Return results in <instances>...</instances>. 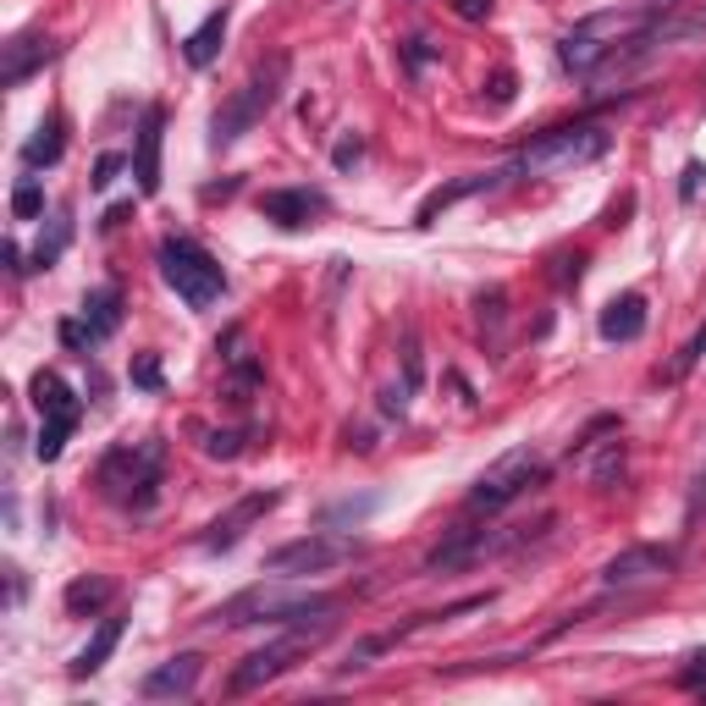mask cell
Here are the masks:
<instances>
[{
    "instance_id": "cell-1",
    "label": "cell",
    "mask_w": 706,
    "mask_h": 706,
    "mask_svg": "<svg viewBox=\"0 0 706 706\" xmlns=\"http://www.w3.org/2000/svg\"><path fill=\"white\" fill-rule=\"evenodd\" d=\"M657 28V12H646V7H630V12H596V17H585V23H574L569 34H563V45H558V61L569 66V72H596L601 61H612L618 50H624L630 39H641V34H652Z\"/></svg>"
},
{
    "instance_id": "cell-2",
    "label": "cell",
    "mask_w": 706,
    "mask_h": 706,
    "mask_svg": "<svg viewBox=\"0 0 706 706\" xmlns=\"http://www.w3.org/2000/svg\"><path fill=\"white\" fill-rule=\"evenodd\" d=\"M337 607H342V596H331V591H277V585H254V591L232 596L227 607H216L210 624H227V630H238V624H309V618H326V612H337Z\"/></svg>"
},
{
    "instance_id": "cell-3",
    "label": "cell",
    "mask_w": 706,
    "mask_h": 706,
    "mask_svg": "<svg viewBox=\"0 0 706 706\" xmlns=\"http://www.w3.org/2000/svg\"><path fill=\"white\" fill-rule=\"evenodd\" d=\"M166 475V441L160 436H144V441H127V448H111L100 459V497L117 502V508H133L144 513L155 502V486Z\"/></svg>"
},
{
    "instance_id": "cell-4",
    "label": "cell",
    "mask_w": 706,
    "mask_h": 706,
    "mask_svg": "<svg viewBox=\"0 0 706 706\" xmlns=\"http://www.w3.org/2000/svg\"><path fill=\"white\" fill-rule=\"evenodd\" d=\"M160 277H166V288L183 299L188 309H216L221 299H227V271H221V259L210 254V248H199L194 238H160Z\"/></svg>"
},
{
    "instance_id": "cell-5",
    "label": "cell",
    "mask_w": 706,
    "mask_h": 706,
    "mask_svg": "<svg viewBox=\"0 0 706 706\" xmlns=\"http://www.w3.org/2000/svg\"><path fill=\"white\" fill-rule=\"evenodd\" d=\"M607 127H596V122H574V127H552V133H536L519 155H513V171H524V176H563V171H574V166H591V160H601L607 155Z\"/></svg>"
},
{
    "instance_id": "cell-6",
    "label": "cell",
    "mask_w": 706,
    "mask_h": 706,
    "mask_svg": "<svg viewBox=\"0 0 706 706\" xmlns=\"http://www.w3.org/2000/svg\"><path fill=\"white\" fill-rule=\"evenodd\" d=\"M282 83H288V56H271L265 66H254V77H248L238 95L210 117V144L227 149V144H238L254 122H265V111L282 100Z\"/></svg>"
},
{
    "instance_id": "cell-7",
    "label": "cell",
    "mask_w": 706,
    "mask_h": 706,
    "mask_svg": "<svg viewBox=\"0 0 706 706\" xmlns=\"http://www.w3.org/2000/svg\"><path fill=\"white\" fill-rule=\"evenodd\" d=\"M326 635V618H320V624L315 630H293V635H282V641H271V646H259V652H248L238 668H232V695H254V690H265V684H271V679H282L288 668H293V657H304L315 641Z\"/></svg>"
},
{
    "instance_id": "cell-8",
    "label": "cell",
    "mask_w": 706,
    "mask_h": 706,
    "mask_svg": "<svg viewBox=\"0 0 706 706\" xmlns=\"http://www.w3.org/2000/svg\"><path fill=\"white\" fill-rule=\"evenodd\" d=\"M547 480V464L530 453V448H513V453H502L480 480H475V491H470V508H508V502H519L530 486H541Z\"/></svg>"
},
{
    "instance_id": "cell-9",
    "label": "cell",
    "mask_w": 706,
    "mask_h": 706,
    "mask_svg": "<svg viewBox=\"0 0 706 706\" xmlns=\"http://www.w3.org/2000/svg\"><path fill=\"white\" fill-rule=\"evenodd\" d=\"M353 552H360V547H353L348 536H326V530H315V536H299V541H288L277 552H265V569L282 574V580H299V574H326V569L348 563Z\"/></svg>"
},
{
    "instance_id": "cell-10",
    "label": "cell",
    "mask_w": 706,
    "mask_h": 706,
    "mask_svg": "<svg viewBox=\"0 0 706 706\" xmlns=\"http://www.w3.org/2000/svg\"><path fill=\"white\" fill-rule=\"evenodd\" d=\"M673 563H679V552L673 547H624L612 563H601V585L607 591H635V585H657V580H668L673 574Z\"/></svg>"
},
{
    "instance_id": "cell-11",
    "label": "cell",
    "mask_w": 706,
    "mask_h": 706,
    "mask_svg": "<svg viewBox=\"0 0 706 706\" xmlns=\"http://www.w3.org/2000/svg\"><path fill=\"white\" fill-rule=\"evenodd\" d=\"M326 210H331V199H326L320 188H271V194H259V216L277 221L282 232H304V227H315Z\"/></svg>"
},
{
    "instance_id": "cell-12",
    "label": "cell",
    "mask_w": 706,
    "mask_h": 706,
    "mask_svg": "<svg viewBox=\"0 0 706 706\" xmlns=\"http://www.w3.org/2000/svg\"><path fill=\"white\" fill-rule=\"evenodd\" d=\"M282 502V491H248V497H238L205 536H199V547H210V552H221V547H238L243 536H248V524H259L265 513H271Z\"/></svg>"
},
{
    "instance_id": "cell-13",
    "label": "cell",
    "mask_w": 706,
    "mask_h": 706,
    "mask_svg": "<svg viewBox=\"0 0 706 706\" xmlns=\"http://www.w3.org/2000/svg\"><path fill=\"white\" fill-rule=\"evenodd\" d=\"M508 176H513V160L508 166H497V171H475V176H459V183H441L419 210H414V227H436V216L441 210H453L459 199H470V194H491V188H502L508 183Z\"/></svg>"
},
{
    "instance_id": "cell-14",
    "label": "cell",
    "mask_w": 706,
    "mask_h": 706,
    "mask_svg": "<svg viewBox=\"0 0 706 706\" xmlns=\"http://www.w3.org/2000/svg\"><path fill=\"white\" fill-rule=\"evenodd\" d=\"M199 673H205V657H199V652H183V657L149 668L144 684H138V695H149V701H183V695L199 690Z\"/></svg>"
},
{
    "instance_id": "cell-15",
    "label": "cell",
    "mask_w": 706,
    "mask_h": 706,
    "mask_svg": "<svg viewBox=\"0 0 706 706\" xmlns=\"http://www.w3.org/2000/svg\"><path fill=\"white\" fill-rule=\"evenodd\" d=\"M45 61H56V39H50V34H17V39L0 45V83L23 88Z\"/></svg>"
},
{
    "instance_id": "cell-16",
    "label": "cell",
    "mask_w": 706,
    "mask_h": 706,
    "mask_svg": "<svg viewBox=\"0 0 706 706\" xmlns=\"http://www.w3.org/2000/svg\"><path fill=\"white\" fill-rule=\"evenodd\" d=\"M160 133H166V111L160 106H144V122H138V144H133V176H138V194H160Z\"/></svg>"
},
{
    "instance_id": "cell-17",
    "label": "cell",
    "mask_w": 706,
    "mask_h": 706,
    "mask_svg": "<svg viewBox=\"0 0 706 706\" xmlns=\"http://www.w3.org/2000/svg\"><path fill=\"white\" fill-rule=\"evenodd\" d=\"M596 331H601L607 342H635V337L646 331V299H641V293H624V299H612V304L601 309Z\"/></svg>"
},
{
    "instance_id": "cell-18",
    "label": "cell",
    "mask_w": 706,
    "mask_h": 706,
    "mask_svg": "<svg viewBox=\"0 0 706 706\" xmlns=\"http://www.w3.org/2000/svg\"><path fill=\"white\" fill-rule=\"evenodd\" d=\"M122 326V288H95L83 299V331L88 342H106Z\"/></svg>"
},
{
    "instance_id": "cell-19",
    "label": "cell",
    "mask_w": 706,
    "mask_h": 706,
    "mask_svg": "<svg viewBox=\"0 0 706 706\" xmlns=\"http://www.w3.org/2000/svg\"><path fill=\"white\" fill-rule=\"evenodd\" d=\"M221 45H227V7L210 12V17L183 39V56H188V66H210V61L221 56Z\"/></svg>"
},
{
    "instance_id": "cell-20",
    "label": "cell",
    "mask_w": 706,
    "mask_h": 706,
    "mask_svg": "<svg viewBox=\"0 0 706 706\" xmlns=\"http://www.w3.org/2000/svg\"><path fill=\"white\" fill-rule=\"evenodd\" d=\"M117 641H122V618H106V624L95 630V641H88V646H83V652L72 657V679H88V673H100V668L111 662Z\"/></svg>"
},
{
    "instance_id": "cell-21",
    "label": "cell",
    "mask_w": 706,
    "mask_h": 706,
    "mask_svg": "<svg viewBox=\"0 0 706 706\" xmlns=\"http://www.w3.org/2000/svg\"><path fill=\"white\" fill-rule=\"evenodd\" d=\"M111 596H117V585H111L106 574H83V580H72V585H66V612H72V618L106 612V607H111Z\"/></svg>"
},
{
    "instance_id": "cell-22",
    "label": "cell",
    "mask_w": 706,
    "mask_h": 706,
    "mask_svg": "<svg viewBox=\"0 0 706 706\" xmlns=\"http://www.w3.org/2000/svg\"><path fill=\"white\" fill-rule=\"evenodd\" d=\"M28 392H34L39 419H45V414H83V409H77V398H72V387H66L56 370H39V376L28 381Z\"/></svg>"
},
{
    "instance_id": "cell-23",
    "label": "cell",
    "mask_w": 706,
    "mask_h": 706,
    "mask_svg": "<svg viewBox=\"0 0 706 706\" xmlns=\"http://www.w3.org/2000/svg\"><path fill=\"white\" fill-rule=\"evenodd\" d=\"M61 149H66V138H61V117H50V122H39V133L23 144V160L39 171V166H56Z\"/></svg>"
},
{
    "instance_id": "cell-24",
    "label": "cell",
    "mask_w": 706,
    "mask_h": 706,
    "mask_svg": "<svg viewBox=\"0 0 706 706\" xmlns=\"http://www.w3.org/2000/svg\"><path fill=\"white\" fill-rule=\"evenodd\" d=\"M72 430H77V414H45V425H39V441H34V453H39L45 464H56Z\"/></svg>"
},
{
    "instance_id": "cell-25",
    "label": "cell",
    "mask_w": 706,
    "mask_h": 706,
    "mask_svg": "<svg viewBox=\"0 0 706 706\" xmlns=\"http://www.w3.org/2000/svg\"><path fill=\"white\" fill-rule=\"evenodd\" d=\"M66 243H72V221H66V210H61V216L50 221V238H39V248H34V271H50Z\"/></svg>"
},
{
    "instance_id": "cell-26",
    "label": "cell",
    "mask_w": 706,
    "mask_h": 706,
    "mask_svg": "<svg viewBox=\"0 0 706 706\" xmlns=\"http://www.w3.org/2000/svg\"><path fill=\"white\" fill-rule=\"evenodd\" d=\"M591 480L607 491L612 480H624V441H607V448H601V459L591 464Z\"/></svg>"
},
{
    "instance_id": "cell-27",
    "label": "cell",
    "mask_w": 706,
    "mask_h": 706,
    "mask_svg": "<svg viewBox=\"0 0 706 706\" xmlns=\"http://www.w3.org/2000/svg\"><path fill=\"white\" fill-rule=\"evenodd\" d=\"M12 216H17V221H34V216H45V188L34 183V176H23V183L12 188Z\"/></svg>"
},
{
    "instance_id": "cell-28",
    "label": "cell",
    "mask_w": 706,
    "mask_h": 706,
    "mask_svg": "<svg viewBox=\"0 0 706 706\" xmlns=\"http://www.w3.org/2000/svg\"><path fill=\"white\" fill-rule=\"evenodd\" d=\"M701 353H706V326H701V331H695V337H690V342L679 348V360H673V365L662 370V381H684V376H690V370L701 365Z\"/></svg>"
},
{
    "instance_id": "cell-29",
    "label": "cell",
    "mask_w": 706,
    "mask_h": 706,
    "mask_svg": "<svg viewBox=\"0 0 706 706\" xmlns=\"http://www.w3.org/2000/svg\"><path fill=\"white\" fill-rule=\"evenodd\" d=\"M475 309H480V331L491 326V337H497V331H502V309H508V293H502V288H491V293H480V299H475Z\"/></svg>"
},
{
    "instance_id": "cell-30",
    "label": "cell",
    "mask_w": 706,
    "mask_h": 706,
    "mask_svg": "<svg viewBox=\"0 0 706 706\" xmlns=\"http://www.w3.org/2000/svg\"><path fill=\"white\" fill-rule=\"evenodd\" d=\"M205 453L210 459H238L243 453V430H205Z\"/></svg>"
},
{
    "instance_id": "cell-31",
    "label": "cell",
    "mask_w": 706,
    "mask_h": 706,
    "mask_svg": "<svg viewBox=\"0 0 706 706\" xmlns=\"http://www.w3.org/2000/svg\"><path fill=\"white\" fill-rule=\"evenodd\" d=\"M513 95H519V77L513 72H491L486 77V100L491 106H513Z\"/></svg>"
},
{
    "instance_id": "cell-32",
    "label": "cell",
    "mask_w": 706,
    "mask_h": 706,
    "mask_svg": "<svg viewBox=\"0 0 706 706\" xmlns=\"http://www.w3.org/2000/svg\"><path fill=\"white\" fill-rule=\"evenodd\" d=\"M133 387L160 392V360H155V353H138V360H133Z\"/></svg>"
},
{
    "instance_id": "cell-33",
    "label": "cell",
    "mask_w": 706,
    "mask_h": 706,
    "mask_svg": "<svg viewBox=\"0 0 706 706\" xmlns=\"http://www.w3.org/2000/svg\"><path fill=\"white\" fill-rule=\"evenodd\" d=\"M360 155H365V138H360V133H342V138H337V149H331L337 171H348V166H360Z\"/></svg>"
},
{
    "instance_id": "cell-34",
    "label": "cell",
    "mask_w": 706,
    "mask_h": 706,
    "mask_svg": "<svg viewBox=\"0 0 706 706\" xmlns=\"http://www.w3.org/2000/svg\"><path fill=\"white\" fill-rule=\"evenodd\" d=\"M673 679H679V690H701V695H706V652H695V657H690Z\"/></svg>"
},
{
    "instance_id": "cell-35",
    "label": "cell",
    "mask_w": 706,
    "mask_h": 706,
    "mask_svg": "<svg viewBox=\"0 0 706 706\" xmlns=\"http://www.w3.org/2000/svg\"><path fill=\"white\" fill-rule=\"evenodd\" d=\"M701 183H706V166H701V160H690V166L679 171V199L690 205V199L701 194Z\"/></svg>"
},
{
    "instance_id": "cell-36",
    "label": "cell",
    "mask_w": 706,
    "mask_h": 706,
    "mask_svg": "<svg viewBox=\"0 0 706 706\" xmlns=\"http://www.w3.org/2000/svg\"><path fill=\"white\" fill-rule=\"evenodd\" d=\"M403 387H409V392L419 387V342H414V331L403 337Z\"/></svg>"
},
{
    "instance_id": "cell-37",
    "label": "cell",
    "mask_w": 706,
    "mask_h": 706,
    "mask_svg": "<svg viewBox=\"0 0 706 706\" xmlns=\"http://www.w3.org/2000/svg\"><path fill=\"white\" fill-rule=\"evenodd\" d=\"M117 171H122V155H100V160H95V176H88V183H95V188H111V183H117Z\"/></svg>"
},
{
    "instance_id": "cell-38",
    "label": "cell",
    "mask_w": 706,
    "mask_h": 706,
    "mask_svg": "<svg viewBox=\"0 0 706 706\" xmlns=\"http://www.w3.org/2000/svg\"><path fill=\"white\" fill-rule=\"evenodd\" d=\"M430 56H436V50H430V39H419V34H414V39H403V61H409V72H419Z\"/></svg>"
},
{
    "instance_id": "cell-39",
    "label": "cell",
    "mask_w": 706,
    "mask_h": 706,
    "mask_svg": "<svg viewBox=\"0 0 706 706\" xmlns=\"http://www.w3.org/2000/svg\"><path fill=\"white\" fill-rule=\"evenodd\" d=\"M453 12H459L464 23H486V17H491V0H453Z\"/></svg>"
},
{
    "instance_id": "cell-40",
    "label": "cell",
    "mask_w": 706,
    "mask_h": 706,
    "mask_svg": "<svg viewBox=\"0 0 706 706\" xmlns=\"http://www.w3.org/2000/svg\"><path fill=\"white\" fill-rule=\"evenodd\" d=\"M403 409H409V387H387V392H381V414H398V419H403Z\"/></svg>"
},
{
    "instance_id": "cell-41",
    "label": "cell",
    "mask_w": 706,
    "mask_h": 706,
    "mask_svg": "<svg viewBox=\"0 0 706 706\" xmlns=\"http://www.w3.org/2000/svg\"><path fill=\"white\" fill-rule=\"evenodd\" d=\"M61 342H66V348H95V342H88V331H83V320H66V326H61Z\"/></svg>"
},
{
    "instance_id": "cell-42",
    "label": "cell",
    "mask_w": 706,
    "mask_h": 706,
    "mask_svg": "<svg viewBox=\"0 0 706 706\" xmlns=\"http://www.w3.org/2000/svg\"><path fill=\"white\" fill-rule=\"evenodd\" d=\"M127 216H133V199H122V205H111V210H106V221H100V227H106V232H117V227H122V221H127Z\"/></svg>"
},
{
    "instance_id": "cell-43",
    "label": "cell",
    "mask_w": 706,
    "mask_h": 706,
    "mask_svg": "<svg viewBox=\"0 0 706 706\" xmlns=\"http://www.w3.org/2000/svg\"><path fill=\"white\" fill-rule=\"evenodd\" d=\"M0 259H7V271L17 277V271H28V265H23V254H17V243L7 238V243H0Z\"/></svg>"
},
{
    "instance_id": "cell-44",
    "label": "cell",
    "mask_w": 706,
    "mask_h": 706,
    "mask_svg": "<svg viewBox=\"0 0 706 706\" xmlns=\"http://www.w3.org/2000/svg\"><path fill=\"white\" fill-rule=\"evenodd\" d=\"M641 7H646V12H657V17H662V12H668V7H679V0H641Z\"/></svg>"
}]
</instances>
